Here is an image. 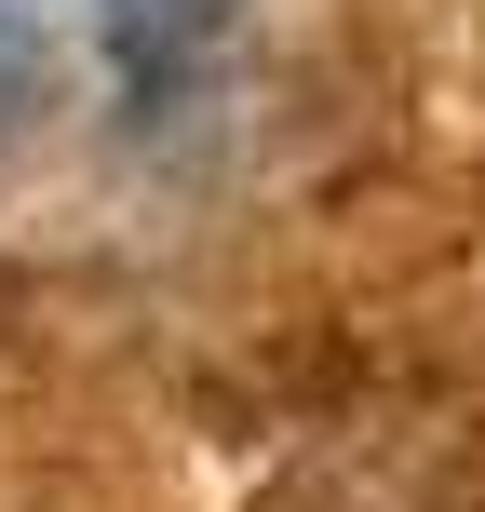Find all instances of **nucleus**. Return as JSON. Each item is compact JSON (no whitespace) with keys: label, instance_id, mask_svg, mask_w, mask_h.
Listing matches in <instances>:
<instances>
[{"label":"nucleus","instance_id":"f257e3e1","mask_svg":"<svg viewBox=\"0 0 485 512\" xmlns=\"http://www.w3.org/2000/svg\"><path fill=\"white\" fill-rule=\"evenodd\" d=\"M216 27H230V0H108V54H122L135 108H176V81L216 54Z\"/></svg>","mask_w":485,"mask_h":512},{"label":"nucleus","instance_id":"f03ea898","mask_svg":"<svg viewBox=\"0 0 485 512\" xmlns=\"http://www.w3.org/2000/svg\"><path fill=\"white\" fill-rule=\"evenodd\" d=\"M27 108H41V41H27V27L0 14V135H14Z\"/></svg>","mask_w":485,"mask_h":512}]
</instances>
